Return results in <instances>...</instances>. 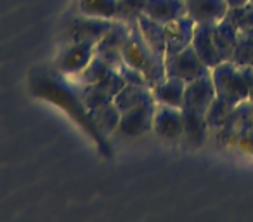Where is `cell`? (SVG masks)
Masks as SVG:
<instances>
[{
    "instance_id": "13",
    "label": "cell",
    "mask_w": 253,
    "mask_h": 222,
    "mask_svg": "<svg viewBox=\"0 0 253 222\" xmlns=\"http://www.w3.org/2000/svg\"><path fill=\"white\" fill-rule=\"evenodd\" d=\"M194 28H196V23H194L189 16H182V18L175 19V21L167 23L165 25V33H167L165 56L177 54L182 49H186L187 45H191Z\"/></svg>"
},
{
    "instance_id": "7",
    "label": "cell",
    "mask_w": 253,
    "mask_h": 222,
    "mask_svg": "<svg viewBox=\"0 0 253 222\" xmlns=\"http://www.w3.org/2000/svg\"><path fill=\"white\" fill-rule=\"evenodd\" d=\"M156 104H158L156 101L146 102V104L135 106V108L122 113L120 125H118L120 134L128 135V137H137V135H142L151 131Z\"/></svg>"
},
{
    "instance_id": "26",
    "label": "cell",
    "mask_w": 253,
    "mask_h": 222,
    "mask_svg": "<svg viewBox=\"0 0 253 222\" xmlns=\"http://www.w3.org/2000/svg\"><path fill=\"white\" fill-rule=\"evenodd\" d=\"M115 73H116V70L111 64H108L104 59H101V57L94 56L90 63L87 64V68L80 73V78L84 84H95V82L106 80V78H109Z\"/></svg>"
},
{
    "instance_id": "29",
    "label": "cell",
    "mask_w": 253,
    "mask_h": 222,
    "mask_svg": "<svg viewBox=\"0 0 253 222\" xmlns=\"http://www.w3.org/2000/svg\"><path fill=\"white\" fill-rule=\"evenodd\" d=\"M243 73H245L246 84H248V99L253 101V66H241Z\"/></svg>"
},
{
    "instance_id": "2",
    "label": "cell",
    "mask_w": 253,
    "mask_h": 222,
    "mask_svg": "<svg viewBox=\"0 0 253 222\" xmlns=\"http://www.w3.org/2000/svg\"><path fill=\"white\" fill-rule=\"evenodd\" d=\"M211 78H213L217 97L234 106L243 101H248V84H246L241 66H238L236 63L222 61L220 64L211 68Z\"/></svg>"
},
{
    "instance_id": "19",
    "label": "cell",
    "mask_w": 253,
    "mask_h": 222,
    "mask_svg": "<svg viewBox=\"0 0 253 222\" xmlns=\"http://www.w3.org/2000/svg\"><path fill=\"white\" fill-rule=\"evenodd\" d=\"M88 117H90L92 124L99 131H102L104 134H109V132L118 131L122 111H120L115 102H108V104H102L99 108L88 109Z\"/></svg>"
},
{
    "instance_id": "16",
    "label": "cell",
    "mask_w": 253,
    "mask_h": 222,
    "mask_svg": "<svg viewBox=\"0 0 253 222\" xmlns=\"http://www.w3.org/2000/svg\"><path fill=\"white\" fill-rule=\"evenodd\" d=\"M144 14L162 25H167L182 16H187L186 0H148Z\"/></svg>"
},
{
    "instance_id": "22",
    "label": "cell",
    "mask_w": 253,
    "mask_h": 222,
    "mask_svg": "<svg viewBox=\"0 0 253 222\" xmlns=\"http://www.w3.org/2000/svg\"><path fill=\"white\" fill-rule=\"evenodd\" d=\"M118 0H80V12L94 18L115 19Z\"/></svg>"
},
{
    "instance_id": "21",
    "label": "cell",
    "mask_w": 253,
    "mask_h": 222,
    "mask_svg": "<svg viewBox=\"0 0 253 222\" xmlns=\"http://www.w3.org/2000/svg\"><path fill=\"white\" fill-rule=\"evenodd\" d=\"M182 118H184V135L191 139L196 144H201L207 137V132L210 131L205 120V115L193 111V109L182 108Z\"/></svg>"
},
{
    "instance_id": "3",
    "label": "cell",
    "mask_w": 253,
    "mask_h": 222,
    "mask_svg": "<svg viewBox=\"0 0 253 222\" xmlns=\"http://www.w3.org/2000/svg\"><path fill=\"white\" fill-rule=\"evenodd\" d=\"M130 35V25H126L123 21L115 19L113 26L94 47V56L104 59L108 64H111L116 71L125 64L123 61V45H125L126 39Z\"/></svg>"
},
{
    "instance_id": "17",
    "label": "cell",
    "mask_w": 253,
    "mask_h": 222,
    "mask_svg": "<svg viewBox=\"0 0 253 222\" xmlns=\"http://www.w3.org/2000/svg\"><path fill=\"white\" fill-rule=\"evenodd\" d=\"M186 84L182 78L177 77H167L163 82L156 84L151 87L153 95H155L156 102L167 106H173V108H182L184 106V92H186Z\"/></svg>"
},
{
    "instance_id": "30",
    "label": "cell",
    "mask_w": 253,
    "mask_h": 222,
    "mask_svg": "<svg viewBox=\"0 0 253 222\" xmlns=\"http://www.w3.org/2000/svg\"><path fill=\"white\" fill-rule=\"evenodd\" d=\"M246 4H250V0H227L229 9H239V7H245Z\"/></svg>"
},
{
    "instance_id": "23",
    "label": "cell",
    "mask_w": 253,
    "mask_h": 222,
    "mask_svg": "<svg viewBox=\"0 0 253 222\" xmlns=\"http://www.w3.org/2000/svg\"><path fill=\"white\" fill-rule=\"evenodd\" d=\"M231 61L238 66H253V28L239 32V39Z\"/></svg>"
},
{
    "instance_id": "31",
    "label": "cell",
    "mask_w": 253,
    "mask_h": 222,
    "mask_svg": "<svg viewBox=\"0 0 253 222\" xmlns=\"http://www.w3.org/2000/svg\"><path fill=\"white\" fill-rule=\"evenodd\" d=\"M252 113H253V101H252Z\"/></svg>"
},
{
    "instance_id": "11",
    "label": "cell",
    "mask_w": 253,
    "mask_h": 222,
    "mask_svg": "<svg viewBox=\"0 0 253 222\" xmlns=\"http://www.w3.org/2000/svg\"><path fill=\"white\" fill-rule=\"evenodd\" d=\"M153 131L165 139H177L184 134L182 108H173L167 104H156Z\"/></svg>"
},
{
    "instance_id": "20",
    "label": "cell",
    "mask_w": 253,
    "mask_h": 222,
    "mask_svg": "<svg viewBox=\"0 0 253 222\" xmlns=\"http://www.w3.org/2000/svg\"><path fill=\"white\" fill-rule=\"evenodd\" d=\"M139 28H141L142 37L146 39V42L156 50V52L163 54L167 52V33H165V25L155 21V19L148 18L146 14H142L139 18Z\"/></svg>"
},
{
    "instance_id": "1",
    "label": "cell",
    "mask_w": 253,
    "mask_h": 222,
    "mask_svg": "<svg viewBox=\"0 0 253 222\" xmlns=\"http://www.w3.org/2000/svg\"><path fill=\"white\" fill-rule=\"evenodd\" d=\"M123 61L128 66H134L146 75L149 82V87H155L156 84L167 78L165 71V56L156 52L142 37L139 23L130 26V35L123 45Z\"/></svg>"
},
{
    "instance_id": "25",
    "label": "cell",
    "mask_w": 253,
    "mask_h": 222,
    "mask_svg": "<svg viewBox=\"0 0 253 222\" xmlns=\"http://www.w3.org/2000/svg\"><path fill=\"white\" fill-rule=\"evenodd\" d=\"M232 108H234V104H231V102L224 101L220 97H215L213 102L210 104V108L207 109V113H205V120H207L208 129L210 131H218L224 125V122L227 120Z\"/></svg>"
},
{
    "instance_id": "24",
    "label": "cell",
    "mask_w": 253,
    "mask_h": 222,
    "mask_svg": "<svg viewBox=\"0 0 253 222\" xmlns=\"http://www.w3.org/2000/svg\"><path fill=\"white\" fill-rule=\"evenodd\" d=\"M146 4H148V0H118L115 19L126 23L130 26L135 25L139 21V18L144 14Z\"/></svg>"
},
{
    "instance_id": "32",
    "label": "cell",
    "mask_w": 253,
    "mask_h": 222,
    "mask_svg": "<svg viewBox=\"0 0 253 222\" xmlns=\"http://www.w3.org/2000/svg\"><path fill=\"white\" fill-rule=\"evenodd\" d=\"M250 2H252V4H253V0H250Z\"/></svg>"
},
{
    "instance_id": "12",
    "label": "cell",
    "mask_w": 253,
    "mask_h": 222,
    "mask_svg": "<svg viewBox=\"0 0 253 222\" xmlns=\"http://www.w3.org/2000/svg\"><path fill=\"white\" fill-rule=\"evenodd\" d=\"M213 23H201L196 25L193 35V42L191 45L194 47L196 54L200 56V59L207 64L208 68H215L217 64L222 63V57L218 54L217 47L213 42Z\"/></svg>"
},
{
    "instance_id": "27",
    "label": "cell",
    "mask_w": 253,
    "mask_h": 222,
    "mask_svg": "<svg viewBox=\"0 0 253 222\" xmlns=\"http://www.w3.org/2000/svg\"><path fill=\"white\" fill-rule=\"evenodd\" d=\"M229 14L231 18L236 21L238 25L239 32L243 30H252L253 28V4H246L245 7H239V9H229Z\"/></svg>"
},
{
    "instance_id": "14",
    "label": "cell",
    "mask_w": 253,
    "mask_h": 222,
    "mask_svg": "<svg viewBox=\"0 0 253 222\" xmlns=\"http://www.w3.org/2000/svg\"><path fill=\"white\" fill-rule=\"evenodd\" d=\"M187 16L196 25L218 23L229 11L227 0H186Z\"/></svg>"
},
{
    "instance_id": "18",
    "label": "cell",
    "mask_w": 253,
    "mask_h": 222,
    "mask_svg": "<svg viewBox=\"0 0 253 222\" xmlns=\"http://www.w3.org/2000/svg\"><path fill=\"white\" fill-rule=\"evenodd\" d=\"M156 101L155 95H153L151 87H141V85H128L125 84L122 87V90L116 94L115 104L118 106V109L122 113L128 111V109L135 108V106L146 104V102Z\"/></svg>"
},
{
    "instance_id": "4",
    "label": "cell",
    "mask_w": 253,
    "mask_h": 222,
    "mask_svg": "<svg viewBox=\"0 0 253 222\" xmlns=\"http://www.w3.org/2000/svg\"><path fill=\"white\" fill-rule=\"evenodd\" d=\"M165 71L167 77L182 78L184 82H193L203 75L210 73V68L200 59L193 45H187L180 52L165 56Z\"/></svg>"
},
{
    "instance_id": "8",
    "label": "cell",
    "mask_w": 253,
    "mask_h": 222,
    "mask_svg": "<svg viewBox=\"0 0 253 222\" xmlns=\"http://www.w3.org/2000/svg\"><path fill=\"white\" fill-rule=\"evenodd\" d=\"M215 97H217V92H215L213 78H211V71H210V73L203 75V77L196 78V80L187 82L186 92H184L182 108L193 109V111L205 115Z\"/></svg>"
},
{
    "instance_id": "15",
    "label": "cell",
    "mask_w": 253,
    "mask_h": 222,
    "mask_svg": "<svg viewBox=\"0 0 253 222\" xmlns=\"http://www.w3.org/2000/svg\"><path fill=\"white\" fill-rule=\"evenodd\" d=\"M239 39V28L236 21L231 18V14H225L218 23L213 26V42L220 54L222 61H231L234 54L236 44Z\"/></svg>"
},
{
    "instance_id": "10",
    "label": "cell",
    "mask_w": 253,
    "mask_h": 222,
    "mask_svg": "<svg viewBox=\"0 0 253 222\" xmlns=\"http://www.w3.org/2000/svg\"><path fill=\"white\" fill-rule=\"evenodd\" d=\"M94 44L88 42H71V45L57 59V70L64 75L82 73L94 57Z\"/></svg>"
},
{
    "instance_id": "28",
    "label": "cell",
    "mask_w": 253,
    "mask_h": 222,
    "mask_svg": "<svg viewBox=\"0 0 253 222\" xmlns=\"http://www.w3.org/2000/svg\"><path fill=\"white\" fill-rule=\"evenodd\" d=\"M118 73L122 75V78H123V82H125V84L141 85V87H149V82H148V78H146V75L142 73L141 70H137V68L128 66L126 63L120 68Z\"/></svg>"
},
{
    "instance_id": "9",
    "label": "cell",
    "mask_w": 253,
    "mask_h": 222,
    "mask_svg": "<svg viewBox=\"0 0 253 222\" xmlns=\"http://www.w3.org/2000/svg\"><path fill=\"white\" fill-rule=\"evenodd\" d=\"M115 19L94 18V16H78L71 21L70 26V39L71 42H88L97 44L106 33L111 30Z\"/></svg>"
},
{
    "instance_id": "5",
    "label": "cell",
    "mask_w": 253,
    "mask_h": 222,
    "mask_svg": "<svg viewBox=\"0 0 253 222\" xmlns=\"http://www.w3.org/2000/svg\"><path fill=\"white\" fill-rule=\"evenodd\" d=\"M253 131L252 101H243L232 108L227 120L218 129V139L222 141H238L246 139Z\"/></svg>"
},
{
    "instance_id": "6",
    "label": "cell",
    "mask_w": 253,
    "mask_h": 222,
    "mask_svg": "<svg viewBox=\"0 0 253 222\" xmlns=\"http://www.w3.org/2000/svg\"><path fill=\"white\" fill-rule=\"evenodd\" d=\"M123 85H125V82H123L122 75L118 71L106 80L95 82V84H85L84 90H82V102H84L85 109L88 111V109L113 102Z\"/></svg>"
}]
</instances>
